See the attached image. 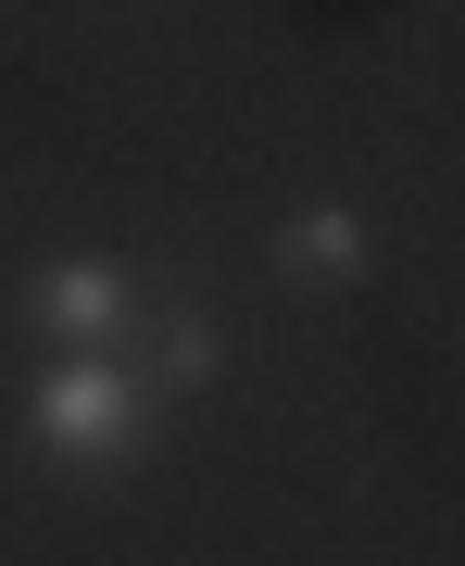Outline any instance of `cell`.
I'll use <instances>...</instances> for the list:
<instances>
[{"label": "cell", "mask_w": 465, "mask_h": 566, "mask_svg": "<svg viewBox=\"0 0 465 566\" xmlns=\"http://www.w3.org/2000/svg\"><path fill=\"white\" fill-rule=\"evenodd\" d=\"M163 428V390L139 378V353H51L39 390H25V453L63 465V479H114L139 465Z\"/></svg>", "instance_id": "1"}, {"label": "cell", "mask_w": 465, "mask_h": 566, "mask_svg": "<svg viewBox=\"0 0 465 566\" xmlns=\"http://www.w3.org/2000/svg\"><path fill=\"white\" fill-rule=\"evenodd\" d=\"M264 264L289 290H364L378 277V227H364V202H303V214H277Z\"/></svg>", "instance_id": "3"}, {"label": "cell", "mask_w": 465, "mask_h": 566, "mask_svg": "<svg viewBox=\"0 0 465 566\" xmlns=\"http://www.w3.org/2000/svg\"><path fill=\"white\" fill-rule=\"evenodd\" d=\"M139 315H151V290H139V264H114V252L25 264V340L39 353H126Z\"/></svg>", "instance_id": "2"}, {"label": "cell", "mask_w": 465, "mask_h": 566, "mask_svg": "<svg viewBox=\"0 0 465 566\" xmlns=\"http://www.w3.org/2000/svg\"><path fill=\"white\" fill-rule=\"evenodd\" d=\"M126 353H139V378L163 390V403H189V390H202L214 365H226V327H214L202 303H151V315H139V340H126Z\"/></svg>", "instance_id": "4"}]
</instances>
